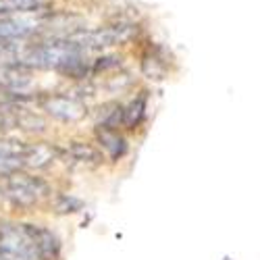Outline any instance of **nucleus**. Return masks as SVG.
<instances>
[{"mask_svg":"<svg viewBox=\"0 0 260 260\" xmlns=\"http://www.w3.org/2000/svg\"><path fill=\"white\" fill-rule=\"evenodd\" d=\"M142 69H144V73L150 77V79H160L162 75H165V60L162 58H158L156 54H152V56H146L144 58V62H142Z\"/></svg>","mask_w":260,"mask_h":260,"instance_id":"obj_12","label":"nucleus"},{"mask_svg":"<svg viewBox=\"0 0 260 260\" xmlns=\"http://www.w3.org/2000/svg\"><path fill=\"white\" fill-rule=\"evenodd\" d=\"M42 108L56 121L62 123H77L88 115L85 104L71 94H48L42 100Z\"/></svg>","mask_w":260,"mask_h":260,"instance_id":"obj_5","label":"nucleus"},{"mask_svg":"<svg viewBox=\"0 0 260 260\" xmlns=\"http://www.w3.org/2000/svg\"><path fill=\"white\" fill-rule=\"evenodd\" d=\"M42 11H17L0 15V48L15 46L17 42H23L31 34H36L44 19L40 15Z\"/></svg>","mask_w":260,"mask_h":260,"instance_id":"obj_2","label":"nucleus"},{"mask_svg":"<svg viewBox=\"0 0 260 260\" xmlns=\"http://www.w3.org/2000/svg\"><path fill=\"white\" fill-rule=\"evenodd\" d=\"M54 156H56V150L50 144H25L23 165L44 169V167L54 162Z\"/></svg>","mask_w":260,"mask_h":260,"instance_id":"obj_10","label":"nucleus"},{"mask_svg":"<svg viewBox=\"0 0 260 260\" xmlns=\"http://www.w3.org/2000/svg\"><path fill=\"white\" fill-rule=\"evenodd\" d=\"M67 158H71L73 165H81V167H88V169L100 167L104 160L100 150L88 142H71L67 148Z\"/></svg>","mask_w":260,"mask_h":260,"instance_id":"obj_8","label":"nucleus"},{"mask_svg":"<svg viewBox=\"0 0 260 260\" xmlns=\"http://www.w3.org/2000/svg\"><path fill=\"white\" fill-rule=\"evenodd\" d=\"M0 260H38L29 225L9 223L0 227Z\"/></svg>","mask_w":260,"mask_h":260,"instance_id":"obj_3","label":"nucleus"},{"mask_svg":"<svg viewBox=\"0 0 260 260\" xmlns=\"http://www.w3.org/2000/svg\"><path fill=\"white\" fill-rule=\"evenodd\" d=\"M54 208L60 214H73V212H79L83 208V202L79 198H75L73 193H58L56 200H54Z\"/></svg>","mask_w":260,"mask_h":260,"instance_id":"obj_11","label":"nucleus"},{"mask_svg":"<svg viewBox=\"0 0 260 260\" xmlns=\"http://www.w3.org/2000/svg\"><path fill=\"white\" fill-rule=\"evenodd\" d=\"M48 185L40 177L25 175V173L9 171L0 175V198H5L13 206L29 208L48 196Z\"/></svg>","mask_w":260,"mask_h":260,"instance_id":"obj_1","label":"nucleus"},{"mask_svg":"<svg viewBox=\"0 0 260 260\" xmlns=\"http://www.w3.org/2000/svg\"><path fill=\"white\" fill-rule=\"evenodd\" d=\"M146 111H148V96H146V92H142L127 106H121V125L127 129L140 127L142 121L146 119Z\"/></svg>","mask_w":260,"mask_h":260,"instance_id":"obj_9","label":"nucleus"},{"mask_svg":"<svg viewBox=\"0 0 260 260\" xmlns=\"http://www.w3.org/2000/svg\"><path fill=\"white\" fill-rule=\"evenodd\" d=\"M136 34L134 25H113V27H100V29H92V31H77L67 36L75 46H79L83 52L85 50H102V48H111L123 42L132 40Z\"/></svg>","mask_w":260,"mask_h":260,"instance_id":"obj_4","label":"nucleus"},{"mask_svg":"<svg viewBox=\"0 0 260 260\" xmlns=\"http://www.w3.org/2000/svg\"><path fill=\"white\" fill-rule=\"evenodd\" d=\"M96 138L100 144V152H106V156L111 160H121L127 154V140L111 127H96Z\"/></svg>","mask_w":260,"mask_h":260,"instance_id":"obj_7","label":"nucleus"},{"mask_svg":"<svg viewBox=\"0 0 260 260\" xmlns=\"http://www.w3.org/2000/svg\"><path fill=\"white\" fill-rule=\"evenodd\" d=\"M29 231L34 237L38 260H58L60 258V240L56 237V233L40 225H29Z\"/></svg>","mask_w":260,"mask_h":260,"instance_id":"obj_6","label":"nucleus"}]
</instances>
